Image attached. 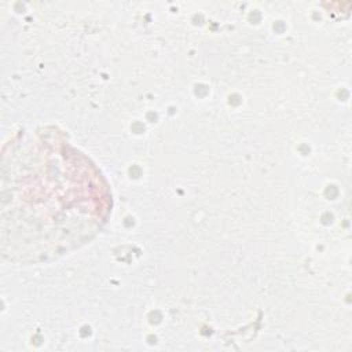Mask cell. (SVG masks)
<instances>
[{"label":"cell","instance_id":"1","mask_svg":"<svg viewBox=\"0 0 352 352\" xmlns=\"http://www.w3.org/2000/svg\"><path fill=\"white\" fill-rule=\"evenodd\" d=\"M1 257L52 261L92 241L111 214L99 168L54 126L22 129L3 146Z\"/></svg>","mask_w":352,"mask_h":352}]
</instances>
